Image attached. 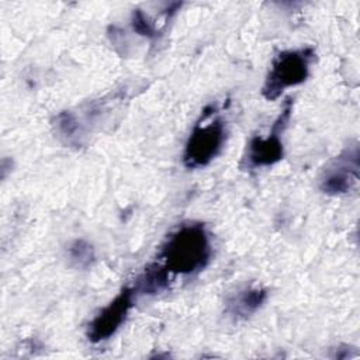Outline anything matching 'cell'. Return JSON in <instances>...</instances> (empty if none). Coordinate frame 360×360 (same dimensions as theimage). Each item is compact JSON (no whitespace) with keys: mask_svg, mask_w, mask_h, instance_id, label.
<instances>
[{"mask_svg":"<svg viewBox=\"0 0 360 360\" xmlns=\"http://www.w3.org/2000/svg\"><path fill=\"white\" fill-rule=\"evenodd\" d=\"M135 292V287H125L110 304H107L94 316L87 330V338L90 342H103L118 330L134 305Z\"/></svg>","mask_w":360,"mask_h":360,"instance_id":"obj_4","label":"cell"},{"mask_svg":"<svg viewBox=\"0 0 360 360\" xmlns=\"http://www.w3.org/2000/svg\"><path fill=\"white\" fill-rule=\"evenodd\" d=\"M68 255L72 263H75V266L77 267H87L94 260V250L91 245H89L86 240H82V239L75 240L69 246Z\"/></svg>","mask_w":360,"mask_h":360,"instance_id":"obj_8","label":"cell"},{"mask_svg":"<svg viewBox=\"0 0 360 360\" xmlns=\"http://www.w3.org/2000/svg\"><path fill=\"white\" fill-rule=\"evenodd\" d=\"M291 112V100H287L284 110L273 124L271 132L267 136H253L248 148V163L252 167L271 166L283 158V142L281 132L287 125Z\"/></svg>","mask_w":360,"mask_h":360,"instance_id":"obj_6","label":"cell"},{"mask_svg":"<svg viewBox=\"0 0 360 360\" xmlns=\"http://www.w3.org/2000/svg\"><path fill=\"white\" fill-rule=\"evenodd\" d=\"M215 107L208 105L194 125L183 155V163L188 169L207 166L222 149L225 142V124L214 115Z\"/></svg>","mask_w":360,"mask_h":360,"instance_id":"obj_2","label":"cell"},{"mask_svg":"<svg viewBox=\"0 0 360 360\" xmlns=\"http://www.w3.org/2000/svg\"><path fill=\"white\" fill-rule=\"evenodd\" d=\"M314 56L315 52L309 46L278 53L271 63L262 89L264 98L274 100L285 89L305 82L309 75V65L314 60Z\"/></svg>","mask_w":360,"mask_h":360,"instance_id":"obj_3","label":"cell"},{"mask_svg":"<svg viewBox=\"0 0 360 360\" xmlns=\"http://www.w3.org/2000/svg\"><path fill=\"white\" fill-rule=\"evenodd\" d=\"M359 180V148H346L338 155L321 176V188L328 194H343L350 191Z\"/></svg>","mask_w":360,"mask_h":360,"instance_id":"obj_5","label":"cell"},{"mask_svg":"<svg viewBox=\"0 0 360 360\" xmlns=\"http://www.w3.org/2000/svg\"><path fill=\"white\" fill-rule=\"evenodd\" d=\"M132 27L134 30L148 38H153L156 35V27L155 24L148 18V15L141 11V10H135L132 13Z\"/></svg>","mask_w":360,"mask_h":360,"instance_id":"obj_9","label":"cell"},{"mask_svg":"<svg viewBox=\"0 0 360 360\" xmlns=\"http://www.w3.org/2000/svg\"><path fill=\"white\" fill-rule=\"evenodd\" d=\"M159 259L158 263L170 277L202 270L211 259V243L204 225L200 222L180 225L162 245Z\"/></svg>","mask_w":360,"mask_h":360,"instance_id":"obj_1","label":"cell"},{"mask_svg":"<svg viewBox=\"0 0 360 360\" xmlns=\"http://www.w3.org/2000/svg\"><path fill=\"white\" fill-rule=\"evenodd\" d=\"M267 292L262 287H248L232 297L226 302V311L235 318H248L255 314L264 302Z\"/></svg>","mask_w":360,"mask_h":360,"instance_id":"obj_7","label":"cell"}]
</instances>
